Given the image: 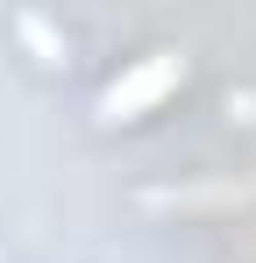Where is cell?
I'll return each mask as SVG.
<instances>
[{"mask_svg":"<svg viewBox=\"0 0 256 263\" xmlns=\"http://www.w3.org/2000/svg\"><path fill=\"white\" fill-rule=\"evenodd\" d=\"M171 79H178V57H157V64H150V71H135V79H128V86H114V92H107V107H114V114H121V107H135V100H150V92H164Z\"/></svg>","mask_w":256,"mask_h":263,"instance_id":"obj_1","label":"cell"}]
</instances>
